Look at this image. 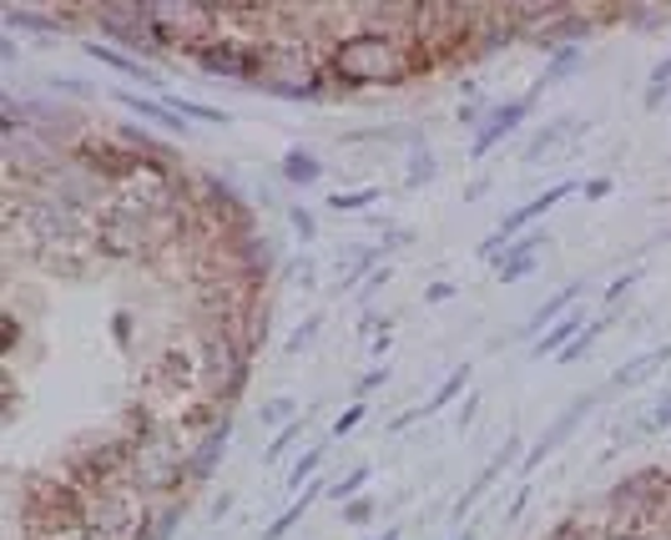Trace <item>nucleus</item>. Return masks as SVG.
I'll return each instance as SVG.
<instances>
[{
	"instance_id": "72a5a7b5",
	"label": "nucleus",
	"mask_w": 671,
	"mask_h": 540,
	"mask_svg": "<svg viewBox=\"0 0 671 540\" xmlns=\"http://www.w3.org/2000/svg\"><path fill=\"white\" fill-rule=\"evenodd\" d=\"M530 495H535V485H530V480H520V490H515V501H510V510H505V520H515V515L526 510Z\"/></svg>"
},
{
	"instance_id": "dca6fc26",
	"label": "nucleus",
	"mask_w": 671,
	"mask_h": 540,
	"mask_svg": "<svg viewBox=\"0 0 671 540\" xmlns=\"http://www.w3.org/2000/svg\"><path fill=\"white\" fill-rule=\"evenodd\" d=\"M323 177V162L314 157V152H303V146H293V152H283V183L293 187H308Z\"/></svg>"
},
{
	"instance_id": "6ab92c4d",
	"label": "nucleus",
	"mask_w": 671,
	"mask_h": 540,
	"mask_svg": "<svg viewBox=\"0 0 671 540\" xmlns=\"http://www.w3.org/2000/svg\"><path fill=\"white\" fill-rule=\"evenodd\" d=\"M167 106H172V111H177V117H183V121H212V127H227V121H233V117H227V111H223V106L187 102V96H167Z\"/></svg>"
},
{
	"instance_id": "58836bf2",
	"label": "nucleus",
	"mask_w": 671,
	"mask_h": 540,
	"mask_svg": "<svg viewBox=\"0 0 671 540\" xmlns=\"http://www.w3.org/2000/svg\"><path fill=\"white\" fill-rule=\"evenodd\" d=\"M580 192H586V198H605V192H611V177H596V183H586Z\"/></svg>"
},
{
	"instance_id": "a878e982",
	"label": "nucleus",
	"mask_w": 671,
	"mask_h": 540,
	"mask_svg": "<svg viewBox=\"0 0 671 540\" xmlns=\"http://www.w3.org/2000/svg\"><path fill=\"white\" fill-rule=\"evenodd\" d=\"M289 223H293V233H298V243H314V237H318L314 212H308V208H289Z\"/></svg>"
},
{
	"instance_id": "7ed1b4c3",
	"label": "nucleus",
	"mask_w": 671,
	"mask_h": 540,
	"mask_svg": "<svg viewBox=\"0 0 671 540\" xmlns=\"http://www.w3.org/2000/svg\"><path fill=\"white\" fill-rule=\"evenodd\" d=\"M566 198H576V187H570V183H555V187H545L540 198H530L526 208L505 212V218H501V227H495V233H490L485 243H480V258H501V253L510 248L515 237H520V233H530V227H535L540 218H545V212L555 208V202H566Z\"/></svg>"
},
{
	"instance_id": "0eeeda50",
	"label": "nucleus",
	"mask_w": 671,
	"mask_h": 540,
	"mask_svg": "<svg viewBox=\"0 0 671 540\" xmlns=\"http://www.w3.org/2000/svg\"><path fill=\"white\" fill-rule=\"evenodd\" d=\"M515 455H520V435H505V445L495 449L485 465H480V474L470 480V490H464L460 501H455V520H464V515L480 505V495H490V490H495V480H501V474L515 465Z\"/></svg>"
},
{
	"instance_id": "aec40b11",
	"label": "nucleus",
	"mask_w": 671,
	"mask_h": 540,
	"mask_svg": "<svg viewBox=\"0 0 671 540\" xmlns=\"http://www.w3.org/2000/svg\"><path fill=\"white\" fill-rule=\"evenodd\" d=\"M303 430H308V420H303V414H298V420H289V424H283V430L273 435V445L263 449V460H268V465H278V460H283V455H289V449L303 439Z\"/></svg>"
},
{
	"instance_id": "c9c22d12",
	"label": "nucleus",
	"mask_w": 671,
	"mask_h": 540,
	"mask_svg": "<svg viewBox=\"0 0 671 540\" xmlns=\"http://www.w3.org/2000/svg\"><path fill=\"white\" fill-rule=\"evenodd\" d=\"M389 278H395V268H389V263H384V268H374V273H369V283H364V298H374V293H379L384 283H389Z\"/></svg>"
},
{
	"instance_id": "f257e3e1",
	"label": "nucleus",
	"mask_w": 671,
	"mask_h": 540,
	"mask_svg": "<svg viewBox=\"0 0 671 540\" xmlns=\"http://www.w3.org/2000/svg\"><path fill=\"white\" fill-rule=\"evenodd\" d=\"M435 56L414 36H343L323 51V77L329 86L358 92V86H404V81L429 77Z\"/></svg>"
},
{
	"instance_id": "1a4fd4ad",
	"label": "nucleus",
	"mask_w": 671,
	"mask_h": 540,
	"mask_svg": "<svg viewBox=\"0 0 671 540\" xmlns=\"http://www.w3.org/2000/svg\"><path fill=\"white\" fill-rule=\"evenodd\" d=\"M540 243H545V233H520L510 243V248L495 258V283H515V278H526V273H535V263H540Z\"/></svg>"
},
{
	"instance_id": "20e7f679",
	"label": "nucleus",
	"mask_w": 671,
	"mask_h": 540,
	"mask_svg": "<svg viewBox=\"0 0 671 540\" xmlns=\"http://www.w3.org/2000/svg\"><path fill=\"white\" fill-rule=\"evenodd\" d=\"M92 26L106 40H121V51H142V56H162V36L146 26L142 5H111V11H92Z\"/></svg>"
},
{
	"instance_id": "473e14b6",
	"label": "nucleus",
	"mask_w": 671,
	"mask_h": 540,
	"mask_svg": "<svg viewBox=\"0 0 671 540\" xmlns=\"http://www.w3.org/2000/svg\"><path fill=\"white\" fill-rule=\"evenodd\" d=\"M283 278H298V289H314V263H308V258H298V263L283 268Z\"/></svg>"
},
{
	"instance_id": "9d476101",
	"label": "nucleus",
	"mask_w": 671,
	"mask_h": 540,
	"mask_svg": "<svg viewBox=\"0 0 671 540\" xmlns=\"http://www.w3.org/2000/svg\"><path fill=\"white\" fill-rule=\"evenodd\" d=\"M661 364H671V343H661V349H646V354L626 359L611 379H605V395H626V389H636V384H646L651 374H661Z\"/></svg>"
},
{
	"instance_id": "f704fd0d",
	"label": "nucleus",
	"mask_w": 671,
	"mask_h": 540,
	"mask_svg": "<svg viewBox=\"0 0 671 540\" xmlns=\"http://www.w3.org/2000/svg\"><path fill=\"white\" fill-rule=\"evenodd\" d=\"M632 283H636V273H626V278H616V283H611V293H605V314H611V304H621V298L632 293Z\"/></svg>"
},
{
	"instance_id": "c85d7f7f",
	"label": "nucleus",
	"mask_w": 671,
	"mask_h": 540,
	"mask_svg": "<svg viewBox=\"0 0 671 540\" xmlns=\"http://www.w3.org/2000/svg\"><path fill=\"white\" fill-rule=\"evenodd\" d=\"M343 520H349V526H369V520H374V501H369V495H364V501H349V505H343Z\"/></svg>"
},
{
	"instance_id": "b1692460",
	"label": "nucleus",
	"mask_w": 671,
	"mask_h": 540,
	"mask_svg": "<svg viewBox=\"0 0 671 540\" xmlns=\"http://www.w3.org/2000/svg\"><path fill=\"white\" fill-rule=\"evenodd\" d=\"M671 96V56H661L657 71H651V86H646V106H661Z\"/></svg>"
},
{
	"instance_id": "e433bc0d",
	"label": "nucleus",
	"mask_w": 671,
	"mask_h": 540,
	"mask_svg": "<svg viewBox=\"0 0 671 540\" xmlns=\"http://www.w3.org/2000/svg\"><path fill=\"white\" fill-rule=\"evenodd\" d=\"M474 414H480V395H474V389H470V395H464V409H460V430H470V424H474Z\"/></svg>"
},
{
	"instance_id": "4c0bfd02",
	"label": "nucleus",
	"mask_w": 671,
	"mask_h": 540,
	"mask_svg": "<svg viewBox=\"0 0 671 540\" xmlns=\"http://www.w3.org/2000/svg\"><path fill=\"white\" fill-rule=\"evenodd\" d=\"M439 298H455V283H429L424 289V304H439Z\"/></svg>"
},
{
	"instance_id": "412c9836",
	"label": "nucleus",
	"mask_w": 671,
	"mask_h": 540,
	"mask_svg": "<svg viewBox=\"0 0 671 540\" xmlns=\"http://www.w3.org/2000/svg\"><path fill=\"white\" fill-rule=\"evenodd\" d=\"M379 198H384V187H354V192H333L329 208L333 212H364V208H374Z\"/></svg>"
},
{
	"instance_id": "f8f14e48",
	"label": "nucleus",
	"mask_w": 671,
	"mask_h": 540,
	"mask_svg": "<svg viewBox=\"0 0 671 540\" xmlns=\"http://www.w3.org/2000/svg\"><path fill=\"white\" fill-rule=\"evenodd\" d=\"M86 56H92V61H102L106 71L127 77V81H152V67H146L142 56L121 51V46H106V40H86Z\"/></svg>"
},
{
	"instance_id": "9b49d317",
	"label": "nucleus",
	"mask_w": 671,
	"mask_h": 540,
	"mask_svg": "<svg viewBox=\"0 0 671 540\" xmlns=\"http://www.w3.org/2000/svg\"><path fill=\"white\" fill-rule=\"evenodd\" d=\"M586 324H591V308H580V304H576L566 318H555L551 329H545L535 343H530V354H535V359H551V354H561V349H566V343L576 339V333L586 329Z\"/></svg>"
},
{
	"instance_id": "6e6552de",
	"label": "nucleus",
	"mask_w": 671,
	"mask_h": 540,
	"mask_svg": "<svg viewBox=\"0 0 671 540\" xmlns=\"http://www.w3.org/2000/svg\"><path fill=\"white\" fill-rule=\"evenodd\" d=\"M460 395H470V364H455V374H449V379L439 384L435 395L424 399L420 409H409V414H395V420H389V430H395V435H399V430H409V424L435 420L439 409H449V404H455V399H460Z\"/></svg>"
},
{
	"instance_id": "2f4dec72",
	"label": "nucleus",
	"mask_w": 671,
	"mask_h": 540,
	"mask_svg": "<svg viewBox=\"0 0 671 540\" xmlns=\"http://www.w3.org/2000/svg\"><path fill=\"white\" fill-rule=\"evenodd\" d=\"M429 152H420V157H414V167H409V177H404V187H420V183H429Z\"/></svg>"
},
{
	"instance_id": "423d86ee",
	"label": "nucleus",
	"mask_w": 671,
	"mask_h": 540,
	"mask_svg": "<svg viewBox=\"0 0 671 540\" xmlns=\"http://www.w3.org/2000/svg\"><path fill=\"white\" fill-rule=\"evenodd\" d=\"M530 106H535V96H515V102L490 106L485 127H480V132H474V142H470V157H474V162H485V152H495V146H501L505 137L520 132V127L530 121Z\"/></svg>"
},
{
	"instance_id": "f3484780",
	"label": "nucleus",
	"mask_w": 671,
	"mask_h": 540,
	"mask_svg": "<svg viewBox=\"0 0 671 540\" xmlns=\"http://www.w3.org/2000/svg\"><path fill=\"white\" fill-rule=\"evenodd\" d=\"M323 455H329V445H308L298 455V460L289 465V474H283V490H293L298 495L303 485H314V474H318V465H323Z\"/></svg>"
},
{
	"instance_id": "7c9ffc66",
	"label": "nucleus",
	"mask_w": 671,
	"mask_h": 540,
	"mask_svg": "<svg viewBox=\"0 0 671 540\" xmlns=\"http://www.w3.org/2000/svg\"><path fill=\"white\" fill-rule=\"evenodd\" d=\"M555 137H566V121H555V127H545V132H540V137H535V142H530V162H535V157H540V152H545V146H551V142H555Z\"/></svg>"
},
{
	"instance_id": "5701e85b",
	"label": "nucleus",
	"mask_w": 671,
	"mask_h": 540,
	"mask_svg": "<svg viewBox=\"0 0 671 540\" xmlns=\"http://www.w3.org/2000/svg\"><path fill=\"white\" fill-rule=\"evenodd\" d=\"M369 465H358V470H349V474H343V480H339V485H329V501L333 505H349V501H358V490H364V485H369Z\"/></svg>"
},
{
	"instance_id": "a19ab883",
	"label": "nucleus",
	"mask_w": 671,
	"mask_h": 540,
	"mask_svg": "<svg viewBox=\"0 0 671 540\" xmlns=\"http://www.w3.org/2000/svg\"><path fill=\"white\" fill-rule=\"evenodd\" d=\"M455 540H480V536H474V530H460V536H455Z\"/></svg>"
},
{
	"instance_id": "2eb2a0df",
	"label": "nucleus",
	"mask_w": 671,
	"mask_h": 540,
	"mask_svg": "<svg viewBox=\"0 0 671 540\" xmlns=\"http://www.w3.org/2000/svg\"><path fill=\"white\" fill-rule=\"evenodd\" d=\"M318 495H323V480H314V485H303L298 495H293V501L273 515V526H263V540H283V536H289V530L298 526L303 515L314 510V501H318Z\"/></svg>"
},
{
	"instance_id": "39448f33",
	"label": "nucleus",
	"mask_w": 671,
	"mask_h": 540,
	"mask_svg": "<svg viewBox=\"0 0 671 540\" xmlns=\"http://www.w3.org/2000/svg\"><path fill=\"white\" fill-rule=\"evenodd\" d=\"M596 399H605V389H591V395H580V399H570V409H566V414H555V420H551V424H545V430H540V439H535V445H530V455H526V465H520V480H530V474H535V470H540V465L551 460L555 449L566 445V439H570V435H576L580 424L591 420V409H596Z\"/></svg>"
},
{
	"instance_id": "4be33fe9",
	"label": "nucleus",
	"mask_w": 671,
	"mask_h": 540,
	"mask_svg": "<svg viewBox=\"0 0 671 540\" xmlns=\"http://www.w3.org/2000/svg\"><path fill=\"white\" fill-rule=\"evenodd\" d=\"M318 333H323V314H308V318H303V324H298V329H293L289 339H283V354H289V359H298L303 349H308V343L318 339Z\"/></svg>"
},
{
	"instance_id": "cd10ccee",
	"label": "nucleus",
	"mask_w": 671,
	"mask_h": 540,
	"mask_svg": "<svg viewBox=\"0 0 671 540\" xmlns=\"http://www.w3.org/2000/svg\"><path fill=\"white\" fill-rule=\"evenodd\" d=\"M384 384H389V364H374V369L364 374V379H358V389H354V395H358V399H369L374 389H384Z\"/></svg>"
},
{
	"instance_id": "c756f323",
	"label": "nucleus",
	"mask_w": 671,
	"mask_h": 540,
	"mask_svg": "<svg viewBox=\"0 0 671 540\" xmlns=\"http://www.w3.org/2000/svg\"><path fill=\"white\" fill-rule=\"evenodd\" d=\"M263 420H268V424H278V420H283V424H289V420H298V414H293V399H289V395H278V399H268V409H263Z\"/></svg>"
},
{
	"instance_id": "393cba45",
	"label": "nucleus",
	"mask_w": 671,
	"mask_h": 540,
	"mask_svg": "<svg viewBox=\"0 0 671 540\" xmlns=\"http://www.w3.org/2000/svg\"><path fill=\"white\" fill-rule=\"evenodd\" d=\"M364 414H369V399H354V404H349V409L339 414V420H333V439L349 435V430H354V424L364 420Z\"/></svg>"
},
{
	"instance_id": "ddd939ff",
	"label": "nucleus",
	"mask_w": 671,
	"mask_h": 540,
	"mask_svg": "<svg viewBox=\"0 0 671 540\" xmlns=\"http://www.w3.org/2000/svg\"><path fill=\"white\" fill-rule=\"evenodd\" d=\"M580 293H586V283H566V289H561V293H551V298H545V304H540V308H535V314H530V324H526V333H530V343H535V339H540V333L551 329L555 318H566V314H570V308H576V304H580Z\"/></svg>"
},
{
	"instance_id": "a211bd4d",
	"label": "nucleus",
	"mask_w": 671,
	"mask_h": 540,
	"mask_svg": "<svg viewBox=\"0 0 671 540\" xmlns=\"http://www.w3.org/2000/svg\"><path fill=\"white\" fill-rule=\"evenodd\" d=\"M605 329H611V314H605V308H601V314H596L591 324H586V329H580L576 339H570V343H566V349H561V354H555V359H561V364H576V359H586V354H591V343L601 339Z\"/></svg>"
},
{
	"instance_id": "bb28decb",
	"label": "nucleus",
	"mask_w": 671,
	"mask_h": 540,
	"mask_svg": "<svg viewBox=\"0 0 671 540\" xmlns=\"http://www.w3.org/2000/svg\"><path fill=\"white\" fill-rule=\"evenodd\" d=\"M661 430H671V395L661 399V409H651L641 420V435H661Z\"/></svg>"
},
{
	"instance_id": "ea45409f",
	"label": "nucleus",
	"mask_w": 671,
	"mask_h": 540,
	"mask_svg": "<svg viewBox=\"0 0 671 540\" xmlns=\"http://www.w3.org/2000/svg\"><path fill=\"white\" fill-rule=\"evenodd\" d=\"M369 540H399V526H389V530H379V536H369Z\"/></svg>"
},
{
	"instance_id": "f03ea898",
	"label": "nucleus",
	"mask_w": 671,
	"mask_h": 540,
	"mask_svg": "<svg viewBox=\"0 0 671 540\" xmlns=\"http://www.w3.org/2000/svg\"><path fill=\"white\" fill-rule=\"evenodd\" d=\"M192 67L212 71V77H227V81H248V86H263L273 61H268V46H252V40H233V36H217L212 46L192 51Z\"/></svg>"
},
{
	"instance_id": "4468645a",
	"label": "nucleus",
	"mask_w": 671,
	"mask_h": 540,
	"mask_svg": "<svg viewBox=\"0 0 671 540\" xmlns=\"http://www.w3.org/2000/svg\"><path fill=\"white\" fill-rule=\"evenodd\" d=\"M117 106H127V111H137V117H146V121H157L162 132H177L183 137L187 132V121L172 111L167 102H157V96H142V92H117Z\"/></svg>"
}]
</instances>
